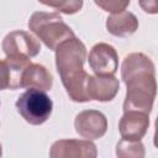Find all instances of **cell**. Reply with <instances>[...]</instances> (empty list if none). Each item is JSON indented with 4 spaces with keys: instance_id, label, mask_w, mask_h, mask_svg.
Wrapping results in <instances>:
<instances>
[{
    "instance_id": "1",
    "label": "cell",
    "mask_w": 158,
    "mask_h": 158,
    "mask_svg": "<svg viewBox=\"0 0 158 158\" xmlns=\"http://www.w3.org/2000/svg\"><path fill=\"white\" fill-rule=\"evenodd\" d=\"M121 78L126 84L123 112L141 111L149 115L157 96L156 68L152 59L141 52L127 54L121 64Z\"/></svg>"
},
{
    "instance_id": "2",
    "label": "cell",
    "mask_w": 158,
    "mask_h": 158,
    "mask_svg": "<svg viewBox=\"0 0 158 158\" xmlns=\"http://www.w3.org/2000/svg\"><path fill=\"white\" fill-rule=\"evenodd\" d=\"M85 59L86 47L77 37L64 41L56 49L57 72L69 99L75 102L90 101L86 88L90 75L84 70Z\"/></svg>"
},
{
    "instance_id": "3",
    "label": "cell",
    "mask_w": 158,
    "mask_h": 158,
    "mask_svg": "<svg viewBox=\"0 0 158 158\" xmlns=\"http://www.w3.org/2000/svg\"><path fill=\"white\" fill-rule=\"evenodd\" d=\"M28 28L52 51L64 41L75 37L73 30L57 12H33L28 20Z\"/></svg>"
},
{
    "instance_id": "4",
    "label": "cell",
    "mask_w": 158,
    "mask_h": 158,
    "mask_svg": "<svg viewBox=\"0 0 158 158\" xmlns=\"http://www.w3.org/2000/svg\"><path fill=\"white\" fill-rule=\"evenodd\" d=\"M16 109L27 123L38 126L49 118L53 110V102L44 90L28 88L19 96Z\"/></svg>"
},
{
    "instance_id": "5",
    "label": "cell",
    "mask_w": 158,
    "mask_h": 158,
    "mask_svg": "<svg viewBox=\"0 0 158 158\" xmlns=\"http://www.w3.org/2000/svg\"><path fill=\"white\" fill-rule=\"evenodd\" d=\"M2 51L6 57L33 58L41 51V44L36 37L26 31H12L2 40Z\"/></svg>"
},
{
    "instance_id": "6",
    "label": "cell",
    "mask_w": 158,
    "mask_h": 158,
    "mask_svg": "<svg viewBox=\"0 0 158 158\" xmlns=\"http://www.w3.org/2000/svg\"><path fill=\"white\" fill-rule=\"evenodd\" d=\"M89 65L98 75H114L118 68V56L114 46L99 42L89 52Z\"/></svg>"
},
{
    "instance_id": "7",
    "label": "cell",
    "mask_w": 158,
    "mask_h": 158,
    "mask_svg": "<svg viewBox=\"0 0 158 158\" xmlns=\"http://www.w3.org/2000/svg\"><path fill=\"white\" fill-rule=\"evenodd\" d=\"M75 132L86 139L101 138L107 131L106 116L98 110L80 111L74 120Z\"/></svg>"
},
{
    "instance_id": "8",
    "label": "cell",
    "mask_w": 158,
    "mask_h": 158,
    "mask_svg": "<svg viewBox=\"0 0 158 158\" xmlns=\"http://www.w3.org/2000/svg\"><path fill=\"white\" fill-rule=\"evenodd\" d=\"M98 149L91 139H59L49 149L51 158H95Z\"/></svg>"
},
{
    "instance_id": "9",
    "label": "cell",
    "mask_w": 158,
    "mask_h": 158,
    "mask_svg": "<svg viewBox=\"0 0 158 158\" xmlns=\"http://www.w3.org/2000/svg\"><path fill=\"white\" fill-rule=\"evenodd\" d=\"M31 64V59L26 57H5L1 62L2 83L1 89L16 90L22 89V77L26 68Z\"/></svg>"
},
{
    "instance_id": "10",
    "label": "cell",
    "mask_w": 158,
    "mask_h": 158,
    "mask_svg": "<svg viewBox=\"0 0 158 158\" xmlns=\"http://www.w3.org/2000/svg\"><path fill=\"white\" fill-rule=\"evenodd\" d=\"M149 127V115L141 111H127L120 118L118 131L122 138L141 141Z\"/></svg>"
},
{
    "instance_id": "11",
    "label": "cell",
    "mask_w": 158,
    "mask_h": 158,
    "mask_svg": "<svg viewBox=\"0 0 158 158\" xmlns=\"http://www.w3.org/2000/svg\"><path fill=\"white\" fill-rule=\"evenodd\" d=\"M88 94L90 100L101 102L111 101L120 89L118 79L114 75H90L88 80Z\"/></svg>"
},
{
    "instance_id": "12",
    "label": "cell",
    "mask_w": 158,
    "mask_h": 158,
    "mask_svg": "<svg viewBox=\"0 0 158 158\" xmlns=\"http://www.w3.org/2000/svg\"><path fill=\"white\" fill-rule=\"evenodd\" d=\"M106 30L115 37H128L138 30V20L130 11H121L106 19Z\"/></svg>"
},
{
    "instance_id": "13",
    "label": "cell",
    "mask_w": 158,
    "mask_h": 158,
    "mask_svg": "<svg viewBox=\"0 0 158 158\" xmlns=\"http://www.w3.org/2000/svg\"><path fill=\"white\" fill-rule=\"evenodd\" d=\"M53 77L48 69L38 63H31L22 77V88H36L44 91L52 89Z\"/></svg>"
},
{
    "instance_id": "14",
    "label": "cell",
    "mask_w": 158,
    "mask_h": 158,
    "mask_svg": "<svg viewBox=\"0 0 158 158\" xmlns=\"http://www.w3.org/2000/svg\"><path fill=\"white\" fill-rule=\"evenodd\" d=\"M144 146L141 141L122 138L116 144V156L120 158H143Z\"/></svg>"
},
{
    "instance_id": "15",
    "label": "cell",
    "mask_w": 158,
    "mask_h": 158,
    "mask_svg": "<svg viewBox=\"0 0 158 158\" xmlns=\"http://www.w3.org/2000/svg\"><path fill=\"white\" fill-rule=\"evenodd\" d=\"M38 1L65 15L77 14L83 7V0H38Z\"/></svg>"
},
{
    "instance_id": "16",
    "label": "cell",
    "mask_w": 158,
    "mask_h": 158,
    "mask_svg": "<svg viewBox=\"0 0 158 158\" xmlns=\"http://www.w3.org/2000/svg\"><path fill=\"white\" fill-rule=\"evenodd\" d=\"M94 2L101 10L111 14L125 11L126 7L130 5V0H94Z\"/></svg>"
},
{
    "instance_id": "17",
    "label": "cell",
    "mask_w": 158,
    "mask_h": 158,
    "mask_svg": "<svg viewBox=\"0 0 158 158\" xmlns=\"http://www.w3.org/2000/svg\"><path fill=\"white\" fill-rule=\"evenodd\" d=\"M138 4L146 14H158V0H138Z\"/></svg>"
},
{
    "instance_id": "18",
    "label": "cell",
    "mask_w": 158,
    "mask_h": 158,
    "mask_svg": "<svg viewBox=\"0 0 158 158\" xmlns=\"http://www.w3.org/2000/svg\"><path fill=\"white\" fill-rule=\"evenodd\" d=\"M153 143H154L156 148H158V116H157L156 122H154V137H153Z\"/></svg>"
}]
</instances>
